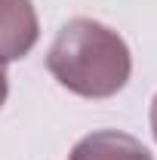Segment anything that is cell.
I'll use <instances>...</instances> for the list:
<instances>
[{
	"label": "cell",
	"instance_id": "3",
	"mask_svg": "<svg viewBox=\"0 0 157 160\" xmlns=\"http://www.w3.org/2000/svg\"><path fill=\"white\" fill-rule=\"evenodd\" d=\"M68 160H154L148 148L120 129H102L86 139H80Z\"/></svg>",
	"mask_w": 157,
	"mask_h": 160
},
{
	"label": "cell",
	"instance_id": "2",
	"mask_svg": "<svg viewBox=\"0 0 157 160\" xmlns=\"http://www.w3.org/2000/svg\"><path fill=\"white\" fill-rule=\"evenodd\" d=\"M40 34L37 9L31 0H0V65L25 59Z\"/></svg>",
	"mask_w": 157,
	"mask_h": 160
},
{
	"label": "cell",
	"instance_id": "4",
	"mask_svg": "<svg viewBox=\"0 0 157 160\" xmlns=\"http://www.w3.org/2000/svg\"><path fill=\"white\" fill-rule=\"evenodd\" d=\"M6 92H9V83H6V71H3V65H0V108H3V102H6Z\"/></svg>",
	"mask_w": 157,
	"mask_h": 160
},
{
	"label": "cell",
	"instance_id": "5",
	"mask_svg": "<svg viewBox=\"0 0 157 160\" xmlns=\"http://www.w3.org/2000/svg\"><path fill=\"white\" fill-rule=\"evenodd\" d=\"M151 129H154V139H157V96L151 102Z\"/></svg>",
	"mask_w": 157,
	"mask_h": 160
},
{
	"label": "cell",
	"instance_id": "1",
	"mask_svg": "<svg viewBox=\"0 0 157 160\" xmlns=\"http://www.w3.org/2000/svg\"><path fill=\"white\" fill-rule=\"evenodd\" d=\"M46 68L74 96L108 99L126 86L133 56L123 37L108 25L96 19H71L53 40Z\"/></svg>",
	"mask_w": 157,
	"mask_h": 160
}]
</instances>
